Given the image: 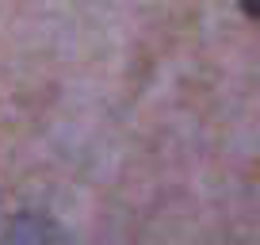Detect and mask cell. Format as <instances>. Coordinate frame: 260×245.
<instances>
[{
	"instance_id": "obj_1",
	"label": "cell",
	"mask_w": 260,
	"mask_h": 245,
	"mask_svg": "<svg viewBox=\"0 0 260 245\" xmlns=\"http://www.w3.org/2000/svg\"><path fill=\"white\" fill-rule=\"evenodd\" d=\"M8 245H61V234H57V226L46 215L23 211L8 226Z\"/></svg>"
}]
</instances>
